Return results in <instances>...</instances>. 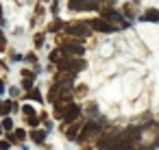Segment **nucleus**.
<instances>
[{"label": "nucleus", "mask_w": 159, "mask_h": 150, "mask_svg": "<svg viewBox=\"0 0 159 150\" xmlns=\"http://www.w3.org/2000/svg\"><path fill=\"white\" fill-rule=\"evenodd\" d=\"M59 59H61V52H59V50H55V52L50 55V61H55V63H57Z\"/></svg>", "instance_id": "obj_13"}, {"label": "nucleus", "mask_w": 159, "mask_h": 150, "mask_svg": "<svg viewBox=\"0 0 159 150\" xmlns=\"http://www.w3.org/2000/svg\"><path fill=\"white\" fill-rule=\"evenodd\" d=\"M79 115H81V107H76V104H70V109H68V111H61V117H63V122H66V124L74 122Z\"/></svg>", "instance_id": "obj_4"}, {"label": "nucleus", "mask_w": 159, "mask_h": 150, "mask_svg": "<svg viewBox=\"0 0 159 150\" xmlns=\"http://www.w3.org/2000/svg\"><path fill=\"white\" fill-rule=\"evenodd\" d=\"M2 87H5V85H2V81H0V91H2Z\"/></svg>", "instance_id": "obj_18"}, {"label": "nucleus", "mask_w": 159, "mask_h": 150, "mask_svg": "<svg viewBox=\"0 0 159 150\" xmlns=\"http://www.w3.org/2000/svg\"><path fill=\"white\" fill-rule=\"evenodd\" d=\"M92 29H96V31H100V33H111V31H113V26H111L109 22H102V20H94V22H92Z\"/></svg>", "instance_id": "obj_7"}, {"label": "nucleus", "mask_w": 159, "mask_h": 150, "mask_svg": "<svg viewBox=\"0 0 159 150\" xmlns=\"http://www.w3.org/2000/svg\"><path fill=\"white\" fill-rule=\"evenodd\" d=\"M100 130V126L98 124H94V122H89V124H85V128H83V135H81V139L85 141L87 137H92V135H96Z\"/></svg>", "instance_id": "obj_6"}, {"label": "nucleus", "mask_w": 159, "mask_h": 150, "mask_svg": "<svg viewBox=\"0 0 159 150\" xmlns=\"http://www.w3.org/2000/svg\"><path fill=\"white\" fill-rule=\"evenodd\" d=\"M68 33H70V35H74L79 42H83V39L89 35V29H87L85 24H79V26H68Z\"/></svg>", "instance_id": "obj_3"}, {"label": "nucleus", "mask_w": 159, "mask_h": 150, "mask_svg": "<svg viewBox=\"0 0 159 150\" xmlns=\"http://www.w3.org/2000/svg\"><path fill=\"white\" fill-rule=\"evenodd\" d=\"M68 7L72 11H94V9H98V5L94 0H70Z\"/></svg>", "instance_id": "obj_2"}, {"label": "nucleus", "mask_w": 159, "mask_h": 150, "mask_svg": "<svg viewBox=\"0 0 159 150\" xmlns=\"http://www.w3.org/2000/svg\"><path fill=\"white\" fill-rule=\"evenodd\" d=\"M29 98H33V100H42V96H39V91H29Z\"/></svg>", "instance_id": "obj_14"}, {"label": "nucleus", "mask_w": 159, "mask_h": 150, "mask_svg": "<svg viewBox=\"0 0 159 150\" xmlns=\"http://www.w3.org/2000/svg\"><path fill=\"white\" fill-rule=\"evenodd\" d=\"M146 20H159V11H148L146 13Z\"/></svg>", "instance_id": "obj_10"}, {"label": "nucleus", "mask_w": 159, "mask_h": 150, "mask_svg": "<svg viewBox=\"0 0 159 150\" xmlns=\"http://www.w3.org/2000/svg\"><path fill=\"white\" fill-rule=\"evenodd\" d=\"M24 113H26V115H33V113H35V109H33L31 104H24Z\"/></svg>", "instance_id": "obj_15"}, {"label": "nucleus", "mask_w": 159, "mask_h": 150, "mask_svg": "<svg viewBox=\"0 0 159 150\" xmlns=\"http://www.w3.org/2000/svg\"><path fill=\"white\" fill-rule=\"evenodd\" d=\"M2 128H5V130H11V128H13V122H11L9 117H5V120H2Z\"/></svg>", "instance_id": "obj_8"}, {"label": "nucleus", "mask_w": 159, "mask_h": 150, "mask_svg": "<svg viewBox=\"0 0 159 150\" xmlns=\"http://www.w3.org/2000/svg\"><path fill=\"white\" fill-rule=\"evenodd\" d=\"M29 124H31V126H37V124H39V120H37V115H35V113H33V115H29Z\"/></svg>", "instance_id": "obj_12"}, {"label": "nucleus", "mask_w": 159, "mask_h": 150, "mask_svg": "<svg viewBox=\"0 0 159 150\" xmlns=\"http://www.w3.org/2000/svg\"><path fill=\"white\" fill-rule=\"evenodd\" d=\"M61 50H63V52H68V55H74V57L83 55V46H81V44H76V42H66Z\"/></svg>", "instance_id": "obj_5"}, {"label": "nucleus", "mask_w": 159, "mask_h": 150, "mask_svg": "<svg viewBox=\"0 0 159 150\" xmlns=\"http://www.w3.org/2000/svg\"><path fill=\"white\" fill-rule=\"evenodd\" d=\"M26 135H24V130H16V139H24Z\"/></svg>", "instance_id": "obj_17"}, {"label": "nucleus", "mask_w": 159, "mask_h": 150, "mask_svg": "<svg viewBox=\"0 0 159 150\" xmlns=\"http://www.w3.org/2000/svg\"><path fill=\"white\" fill-rule=\"evenodd\" d=\"M11 107H13L11 102H5V104H2V109H0V113H5V115H7V113L11 111Z\"/></svg>", "instance_id": "obj_11"}, {"label": "nucleus", "mask_w": 159, "mask_h": 150, "mask_svg": "<svg viewBox=\"0 0 159 150\" xmlns=\"http://www.w3.org/2000/svg\"><path fill=\"white\" fill-rule=\"evenodd\" d=\"M57 68H59V72H79V70L85 68V61H81V59H59Z\"/></svg>", "instance_id": "obj_1"}, {"label": "nucleus", "mask_w": 159, "mask_h": 150, "mask_svg": "<svg viewBox=\"0 0 159 150\" xmlns=\"http://www.w3.org/2000/svg\"><path fill=\"white\" fill-rule=\"evenodd\" d=\"M7 48V42H5V37H2V33H0V50H5Z\"/></svg>", "instance_id": "obj_16"}, {"label": "nucleus", "mask_w": 159, "mask_h": 150, "mask_svg": "<svg viewBox=\"0 0 159 150\" xmlns=\"http://www.w3.org/2000/svg\"><path fill=\"white\" fill-rule=\"evenodd\" d=\"M31 135H33V139H35V141H44V137H46L42 130H35V133H31Z\"/></svg>", "instance_id": "obj_9"}]
</instances>
